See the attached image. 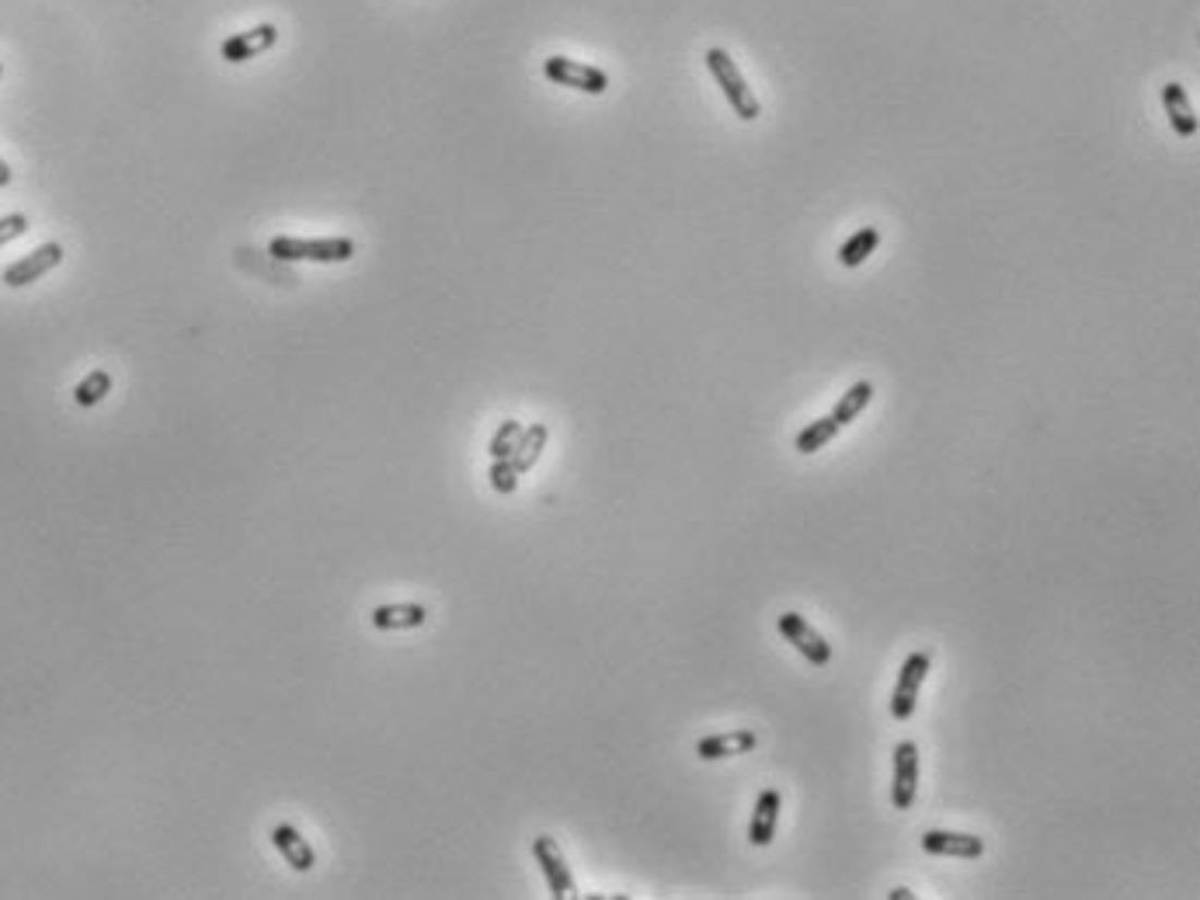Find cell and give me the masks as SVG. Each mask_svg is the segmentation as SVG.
Instances as JSON below:
<instances>
[{
    "mask_svg": "<svg viewBox=\"0 0 1200 900\" xmlns=\"http://www.w3.org/2000/svg\"><path fill=\"white\" fill-rule=\"evenodd\" d=\"M706 70L714 73L717 87L724 90L727 105L735 108V115L741 122H755L762 115L759 98L752 95V87H749V81H744V73L738 70V63L731 60V52L727 49H706Z\"/></svg>",
    "mask_w": 1200,
    "mask_h": 900,
    "instance_id": "1",
    "label": "cell"
},
{
    "mask_svg": "<svg viewBox=\"0 0 1200 900\" xmlns=\"http://www.w3.org/2000/svg\"><path fill=\"white\" fill-rule=\"evenodd\" d=\"M268 254L279 262H320V265H341L352 262L355 241L349 236H317V241H300V236H276L268 244Z\"/></svg>",
    "mask_w": 1200,
    "mask_h": 900,
    "instance_id": "2",
    "label": "cell"
},
{
    "mask_svg": "<svg viewBox=\"0 0 1200 900\" xmlns=\"http://www.w3.org/2000/svg\"><path fill=\"white\" fill-rule=\"evenodd\" d=\"M543 77L557 87H571L581 90V95H606L609 90V77L606 70H598L592 63H581L571 57H547L543 60Z\"/></svg>",
    "mask_w": 1200,
    "mask_h": 900,
    "instance_id": "3",
    "label": "cell"
},
{
    "mask_svg": "<svg viewBox=\"0 0 1200 900\" xmlns=\"http://www.w3.org/2000/svg\"><path fill=\"white\" fill-rule=\"evenodd\" d=\"M925 674H930V654H925V650H912V654L905 657L901 671H898L895 692H890V716H895V720L905 723L908 716L916 713Z\"/></svg>",
    "mask_w": 1200,
    "mask_h": 900,
    "instance_id": "4",
    "label": "cell"
},
{
    "mask_svg": "<svg viewBox=\"0 0 1200 900\" xmlns=\"http://www.w3.org/2000/svg\"><path fill=\"white\" fill-rule=\"evenodd\" d=\"M779 633L787 636V643H793V650L800 657H808V665L825 668L828 660H832V643H825V636L817 633L800 612H784V616H779Z\"/></svg>",
    "mask_w": 1200,
    "mask_h": 900,
    "instance_id": "5",
    "label": "cell"
},
{
    "mask_svg": "<svg viewBox=\"0 0 1200 900\" xmlns=\"http://www.w3.org/2000/svg\"><path fill=\"white\" fill-rule=\"evenodd\" d=\"M919 793V744L901 741L895 747V782H890V803L895 811H912Z\"/></svg>",
    "mask_w": 1200,
    "mask_h": 900,
    "instance_id": "6",
    "label": "cell"
},
{
    "mask_svg": "<svg viewBox=\"0 0 1200 900\" xmlns=\"http://www.w3.org/2000/svg\"><path fill=\"white\" fill-rule=\"evenodd\" d=\"M60 262H63V247H60L57 241H49V244H43V247H35L32 254H25L22 262L8 265V268H4V285L22 289V285L39 282L43 275H46V271H52Z\"/></svg>",
    "mask_w": 1200,
    "mask_h": 900,
    "instance_id": "7",
    "label": "cell"
},
{
    "mask_svg": "<svg viewBox=\"0 0 1200 900\" xmlns=\"http://www.w3.org/2000/svg\"><path fill=\"white\" fill-rule=\"evenodd\" d=\"M533 855H536V862H540L543 876H547L550 893H554L557 900L574 897V876H571L568 862H563V855H560V849H557V841H554L550 835L533 838Z\"/></svg>",
    "mask_w": 1200,
    "mask_h": 900,
    "instance_id": "8",
    "label": "cell"
},
{
    "mask_svg": "<svg viewBox=\"0 0 1200 900\" xmlns=\"http://www.w3.org/2000/svg\"><path fill=\"white\" fill-rule=\"evenodd\" d=\"M276 42H279V28L271 22H265V25H254L247 32H238V35H230V39H223L220 57L227 63H247L254 57H262V52L271 49Z\"/></svg>",
    "mask_w": 1200,
    "mask_h": 900,
    "instance_id": "9",
    "label": "cell"
},
{
    "mask_svg": "<svg viewBox=\"0 0 1200 900\" xmlns=\"http://www.w3.org/2000/svg\"><path fill=\"white\" fill-rule=\"evenodd\" d=\"M919 844H922V852L940 855V859H981L985 855V841L978 835H963V831H925Z\"/></svg>",
    "mask_w": 1200,
    "mask_h": 900,
    "instance_id": "10",
    "label": "cell"
},
{
    "mask_svg": "<svg viewBox=\"0 0 1200 900\" xmlns=\"http://www.w3.org/2000/svg\"><path fill=\"white\" fill-rule=\"evenodd\" d=\"M759 738L752 730H727V733H714V738H703L696 744V755L703 762H717V758H735V755H749V751H755Z\"/></svg>",
    "mask_w": 1200,
    "mask_h": 900,
    "instance_id": "11",
    "label": "cell"
},
{
    "mask_svg": "<svg viewBox=\"0 0 1200 900\" xmlns=\"http://www.w3.org/2000/svg\"><path fill=\"white\" fill-rule=\"evenodd\" d=\"M779 806H784V800H779V789H762L759 800H755V811H752V824H749V841L755 844V849H766V844L776 838Z\"/></svg>",
    "mask_w": 1200,
    "mask_h": 900,
    "instance_id": "12",
    "label": "cell"
},
{
    "mask_svg": "<svg viewBox=\"0 0 1200 900\" xmlns=\"http://www.w3.org/2000/svg\"><path fill=\"white\" fill-rule=\"evenodd\" d=\"M1162 105H1166V115L1176 129V136H1184V139L1197 136V115H1193V105H1190V95L1184 84H1176V81L1162 84Z\"/></svg>",
    "mask_w": 1200,
    "mask_h": 900,
    "instance_id": "13",
    "label": "cell"
},
{
    "mask_svg": "<svg viewBox=\"0 0 1200 900\" xmlns=\"http://www.w3.org/2000/svg\"><path fill=\"white\" fill-rule=\"evenodd\" d=\"M271 841H276V849L282 852V859L293 866L296 873H311L314 869V849L306 844V838L293 828V824H276V831H271Z\"/></svg>",
    "mask_w": 1200,
    "mask_h": 900,
    "instance_id": "14",
    "label": "cell"
},
{
    "mask_svg": "<svg viewBox=\"0 0 1200 900\" xmlns=\"http://www.w3.org/2000/svg\"><path fill=\"white\" fill-rule=\"evenodd\" d=\"M369 619H373L376 630H417V627H425L428 622V612H425V605L400 601V605H379V609H373Z\"/></svg>",
    "mask_w": 1200,
    "mask_h": 900,
    "instance_id": "15",
    "label": "cell"
},
{
    "mask_svg": "<svg viewBox=\"0 0 1200 900\" xmlns=\"http://www.w3.org/2000/svg\"><path fill=\"white\" fill-rule=\"evenodd\" d=\"M547 438H550V428H547V425H540V421H536V425H530V428H522V435H519V442H516L512 455H508V459H512V466H516V473H519V476H522V473H530V470L540 463L543 449H547Z\"/></svg>",
    "mask_w": 1200,
    "mask_h": 900,
    "instance_id": "16",
    "label": "cell"
},
{
    "mask_svg": "<svg viewBox=\"0 0 1200 900\" xmlns=\"http://www.w3.org/2000/svg\"><path fill=\"white\" fill-rule=\"evenodd\" d=\"M870 400H874V382H866V379L852 382L849 390L843 393V400L835 403V411H832L835 425H839V428L852 425V421H857V417L866 411V403H870Z\"/></svg>",
    "mask_w": 1200,
    "mask_h": 900,
    "instance_id": "17",
    "label": "cell"
},
{
    "mask_svg": "<svg viewBox=\"0 0 1200 900\" xmlns=\"http://www.w3.org/2000/svg\"><path fill=\"white\" fill-rule=\"evenodd\" d=\"M877 244H881V230H877V227H860V230L852 233L849 241L839 247V262H843L846 268H860V265L866 262V257L877 251Z\"/></svg>",
    "mask_w": 1200,
    "mask_h": 900,
    "instance_id": "18",
    "label": "cell"
},
{
    "mask_svg": "<svg viewBox=\"0 0 1200 900\" xmlns=\"http://www.w3.org/2000/svg\"><path fill=\"white\" fill-rule=\"evenodd\" d=\"M839 431H843V428L835 425V417H832V414H828V417H817V421H811V425L797 435L793 449H797L800 455H811V452H817V449H825V446H828L832 438L839 435Z\"/></svg>",
    "mask_w": 1200,
    "mask_h": 900,
    "instance_id": "19",
    "label": "cell"
},
{
    "mask_svg": "<svg viewBox=\"0 0 1200 900\" xmlns=\"http://www.w3.org/2000/svg\"><path fill=\"white\" fill-rule=\"evenodd\" d=\"M108 393H112V376H108L105 369H95L77 382L74 400L81 403V408H95V403H101Z\"/></svg>",
    "mask_w": 1200,
    "mask_h": 900,
    "instance_id": "20",
    "label": "cell"
},
{
    "mask_svg": "<svg viewBox=\"0 0 1200 900\" xmlns=\"http://www.w3.org/2000/svg\"><path fill=\"white\" fill-rule=\"evenodd\" d=\"M519 435H522V425H519V421H501V428L495 431V438H490V459H508V455H512V449H516V442H519Z\"/></svg>",
    "mask_w": 1200,
    "mask_h": 900,
    "instance_id": "21",
    "label": "cell"
},
{
    "mask_svg": "<svg viewBox=\"0 0 1200 900\" xmlns=\"http://www.w3.org/2000/svg\"><path fill=\"white\" fill-rule=\"evenodd\" d=\"M490 487H495L498 494H516L519 473L512 466V459H495V463H490Z\"/></svg>",
    "mask_w": 1200,
    "mask_h": 900,
    "instance_id": "22",
    "label": "cell"
},
{
    "mask_svg": "<svg viewBox=\"0 0 1200 900\" xmlns=\"http://www.w3.org/2000/svg\"><path fill=\"white\" fill-rule=\"evenodd\" d=\"M25 230H28V216H22V212L0 216V247L11 244V241H17V236H22Z\"/></svg>",
    "mask_w": 1200,
    "mask_h": 900,
    "instance_id": "23",
    "label": "cell"
},
{
    "mask_svg": "<svg viewBox=\"0 0 1200 900\" xmlns=\"http://www.w3.org/2000/svg\"><path fill=\"white\" fill-rule=\"evenodd\" d=\"M11 181H14V171L8 168V163H4V160H0V188H8V185H11Z\"/></svg>",
    "mask_w": 1200,
    "mask_h": 900,
    "instance_id": "24",
    "label": "cell"
},
{
    "mask_svg": "<svg viewBox=\"0 0 1200 900\" xmlns=\"http://www.w3.org/2000/svg\"><path fill=\"white\" fill-rule=\"evenodd\" d=\"M912 897H916V893L908 890V887H895V890L887 893V900H912Z\"/></svg>",
    "mask_w": 1200,
    "mask_h": 900,
    "instance_id": "25",
    "label": "cell"
},
{
    "mask_svg": "<svg viewBox=\"0 0 1200 900\" xmlns=\"http://www.w3.org/2000/svg\"><path fill=\"white\" fill-rule=\"evenodd\" d=\"M0 73H4V63H0Z\"/></svg>",
    "mask_w": 1200,
    "mask_h": 900,
    "instance_id": "26",
    "label": "cell"
}]
</instances>
